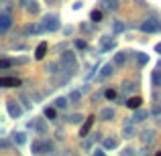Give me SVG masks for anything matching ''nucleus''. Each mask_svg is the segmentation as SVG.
Segmentation results:
<instances>
[{
	"label": "nucleus",
	"instance_id": "f257e3e1",
	"mask_svg": "<svg viewBox=\"0 0 161 156\" xmlns=\"http://www.w3.org/2000/svg\"><path fill=\"white\" fill-rule=\"evenodd\" d=\"M61 65H63V71H67L69 75H74V73H75V69H78V61H75L74 51H65V53H61Z\"/></svg>",
	"mask_w": 161,
	"mask_h": 156
},
{
	"label": "nucleus",
	"instance_id": "f03ea898",
	"mask_svg": "<svg viewBox=\"0 0 161 156\" xmlns=\"http://www.w3.org/2000/svg\"><path fill=\"white\" fill-rule=\"evenodd\" d=\"M51 150V142H45V140H35L31 144V152L35 156H43Z\"/></svg>",
	"mask_w": 161,
	"mask_h": 156
},
{
	"label": "nucleus",
	"instance_id": "7ed1b4c3",
	"mask_svg": "<svg viewBox=\"0 0 161 156\" xmlns=\"http://www.w3.org/2000/svg\"><path fill=\"white\" fill-rule=\"evenodd\" d=\"M41 23H43L45 31H49V33L59 31V16H57V14H45Z\"/></svg>",
	"mask_w": 161,
	"mask_h": 156
},
{
	"label": "nucleus",
	"instance_id": "20e7f679",
	"mask_svg": "<svg viewBox=\"0 0 161 156\" xmlns=\"http://www.w3.org/2000/svg\"><path fill=\"white\" fill-rule=\"evenodd\" d=\"M6 112H8V116H10L12 120H19V118L23 116V108L19 105L16 99H8L6 102Z\"/></svg>",
	"mask_w": 161,
	"mask_h": 156
},
{
	"label": "nucleus",
	"instance_id": "39448f33",
	"mask_svg": "<svg viewBox=\"0 0 161 156\" xmlns=\"http://www.w3.org/2000/svg\"><path fill=\"white\" fill-rule=\"evenodd\" d=\"M159 27H161V24L155 18H147V20H143V24L139 28H141V33H157Z\"/></svg>",
	"mask_w": 161,
	"mask_h": 156
},
{
	"label": "nucleus",
	"instance_id": "423d86ee",
	"mask_svg": "<svg viewBox=\"0 0 161 156\" xmlns=\"http://www.w3.org/2000/svg\"><path fill=\"white\" fill-rule=\"evenodd\" d=\"M98 118L102 122H112L114 118H116V109H114V108H102L100 113H98Z\"/></svg>",
	"mask_w": 161,
	"mask_h": 156
},
{
	"label": "nucleus",
	"instance_id": "0eeeda50",
	"mask_svg": "<svg viewBox=\"0 0 161 156\" xmlns=\"http://www.w3.org/2000/svg\"><path fill=\"white\" fill-rule=\"evenodd\" d=\"M12 27V18H10V14H8V12H2V14H0V33H8V28Z\"/></svg>",
	"mask_w": 161,
	"mask_h": 156
},
{
	"label": "nucleus",
	"instance_id": "6e6552de",
	"mask_svg": "<svg viewBox=\"0 0 161 156\" xmlns=\"http://www.w3.org/2000/svg\"><path fill=\"white\" fill-rule=\"evenodd\" d=\"M94 120L96 118L94 116H90V118H86V122L82 124V128H80V138H86L88 134H90V130H92V126H94Z\"/></svg>",
	"mask_w": 161,
	"mask_h": 156
},
{
	"label": "nucleus",
	"instance_id": "1a4fd4ad",
	"mask_svg": "<svg viewBox=\"0 0 161 156\" xmlns=\"http://www.w3.org/2000/svg\"><path fill=\"white\" fill-rule=\"evenodd\" d=\"M147 118H149V112H147V109H137V112L133 113V118H130V122H133V124H141Z\"/></svg>",
	"mask_w": 161,
	"mask_h": 156
},
{
	"label": "nucleus",
	"instance_id": "9d476101",
	"mask_svg": "<svg viewBox=\"0 0 161 156\" xmlns=\"http://www.w3.org/2000/svg\"><path fill=\"white\" fill-rule=\"evenodd\" d=\"M20 79L16 77H0V87H19Z\"/></svg>",
	"mask_w": 161,
	"mask_h": 156
},
{
	"label": "nucleus",
	"instance_id": "9b49d317",
	"mask_svg": "<svg viewBox=\"0 0 161 156\" xmlns=\"http://www.w3.org/2000/svg\"><path fill=\"white\" fill-rule=\"evenodd\" d=\"M29 128H35L39 134L47 132V124H45V120H33V122H29Z\"/></svg>",
	"mask_w": 161,
	"mask_h": 156
},
{
	"label": "nucleus",
	"instance_id": "f8f14e48",
	"mask_svg": "<svg viewBox=\"0 0 161 156\" xmlns=\"http://www.w3.org/2000/svg\"><path fill=\"white\" fill-rule=\"evenodd\" d=\"M141 103H143V99L139 98V95H135V98H129V99H126V108L133 109V112L141 109Z\"/></svg>",
	"mask_w": 161,
	"mask_h": 156
},
{
	"label": "nucleus",
	"instance_id": "ddd939ff",
	"mask_svg": "<svg viewBox=\"0 0 161 156\" xmlns=\"http://www.w3.org/2000/svg\"><path fill=\"white\" fill-rule=\"evenodd\" d=\"M100 45H102V49H100V51H112L114 49V39L112 37H102V39H100Z\"/></svg>",
	"mask_w": 161,
	"mask_h": 156
},
{
	"label": "nucleus",
	"instance_id": "4468645a",
	"mask_svg": "<svg viewBox=\"0 0 161 156\" xmlns=\"http://www.w3.org/2000/svg\"><path fill=\"white\" fill-rule=\"evenodd\" d=\"M114 67H116L114 63H108V65H104L102 71H100V75H98V79H108L110 75L114 73Z\"/></svg>",
	"mask_w": 161,
	"mask_h": 156
},
{
	"label": "nucleus",
	"instance_id": "2eb2a0df",
	"mask_svg": "<svg viewBox=\"0 0 161 156\" xmlns=\"http://www.w3.org/2000/svg\"><path fill=\"white\" fill-rule=\"evenodd\" d=\"M126 59H129V53H125V51H120V53H116L114 55V65L116 67H125V63H126Z\"/></svg>",
	"mask_w": 161,
	"mask_h": 156
},
{
	"label": "nucleus",
	"instance_id": "dca6fc26",
	"mask_svg": "<svg viewBox=\"0 0 161 156\" xmlns=\"http://www.w3.org/2000/svg\"><path fill=\"white\" fill-rule=\"evenodd\" d=\"M45 55H47V43H39L35 49V59L41 61V59H45Z\"/></svg>",
	"mask_w": 161,
	"mask_h": 156
},
{
	"label": "nucleus",
	"instance_id": "f3484780",
	"mask_svg": "<svg viewBox=\"0 0 161 156\" xmlns=\"http://www.w3.org/2000/svg\"><path fill=\"white\" fill-rule=\"evenodd\" d=\"M102 146H104V150H112V148H116V146H118V140H116V138H112V136H108V138H104Z\"/></svg>",
	"mask_w": 161,
	"mask_h": 156
},
{
	"label": "nucleus",
	"instance_id": "a211bd4d",
	"mask_svg": "<svg viewBox=\"0 0 161 156\" xmlns=\"http://www.w3.org/2000/svg\"><path fill=\"white\" fill-rule=\"evenodd\" d=\"M151 83H153L155 87H161V69L159 67L155 71H151Z\"/></svg>",
	"mask_w": 161,
	"mask_h": 156
},
{
	"label": "nucleus",
	"instance_id": "6ab92c4d",
	"mask_svg": "<svg viewBox=\"0 0 161 156\" xmlns=\"http://www.w3.org/2000/svg\"><path fill=\"white\" fill-rule=\"evenodd\" d=\"M126 31V24L122 23V20H114L112 23V33L114 35H120V33H125Z\"/></svg>",
	"mask_w": 161,
	"mask_h": 156
},
{
	"label": "nucleus",
	"instance_id": "aec40b11",
	"mask_svg": "<svg viewBox=\"0 0 161 156\" xmlns=\"http://www.w3.org/2000/svg\"><path fill=\"white\" fill-rule=\"evenodd\" d=\"M122 138H135V128H133V122L125 124V128H122Z\"/></svg>",
	"mask_w": 161,
	"mask_h": 156
},
{
	"label": "nucleus",
	"instance_id": "412c9836",
	"mask_svg": "<svg viewBox=\"0 0 161 156\" xmlns=\"http://www.w3.org/2000/svg\"><path fill=\"white\" fill-rule=\"evenodd\" d=\"M45 73H49V75H57V73H59V63H55V61L47 63V65H45Z\"/></svg>",
	"mask_w": 161,
	"mask_h": 156
},
{
	"label": "nucleus",
	"instance_id": "4be33fe9",
	"mask_svg": "<svg viewBox=\"0 0 161 156\" xmlns=\"http://www.w3.org/2000/svg\"><path fill=\"white\" fill-rule=\"evenodd\" d=\"M141 140L145 142V144H151V142L155 140V132L153 130H145V132L141 134Z\"/></svg>",
	"mask_w": 161,
	"mask_h": 156
},
{
	"label": "nucleus",
	"instance_id": "5701e85b",
	"mask_svg": "<svg viewBox=\"0 0 161 156\" xmlns=\"http://www.w3.org/2000/svg\"><path fill=\"white\" fill-rule=\"evenodd\" d=\"M12 140H14L16 146H23L25 142H27V136H25V132H14L12 134Z\"/></svg>",
	"mask_w": 161,
	"mask_h": 156
},
{
	"label": "nucleus",
	"instance_id": "b1692460",
	"mask_svg": "<svg viewBox=\"0 0 161 156\" xmlns=\"http://www.w3.org/2000/svg\"><path fill=\"white\" fill-rule=\"evenodd\" d=\"M67 122H69V124H82V122H86V120H84L82 113H69V116H67Z\"/></svg>",
	"mask_w": 161,
	"mask_h": 156
},
{
	"label": "nucleus",
	"instance_id": "393cba45",
	"mask_svg": "<svg viewBox=\"0 0 161 156\" xmlns=\"http://www.w3.org/2000/svg\"><path fill=\"white\" fill-rule=\"evenodd\" d=\"M39 10H41V6H39V2H35V0H31V2L27 4V12L29 14H37Z\"/></svg>",
	"mask_w": 161,
	"mask_h": 156
},
{
	"label": "nucleus",
	"instance_id": "a878e982",
	"mask_svg": "<svg viewBox=\"0 0 161 156\" xmlns=\"http://www.w3.org/2000/svg\"><path fill=\"white\" fill-rule=\"evenodd\" d=\"M69 105V98H57L55 99V108L57 109H65Z\"/></svg>",
	"mask_w": 161,
	"mask_h": 156
},
{
	"label": "nucleus",
	"instance_id": "bb28decb",
	"mask_svg": "<svg viewBox=\"0 0 161 156\" xmlns=\"http://www.w3.org/2000/svg\"><path fill=\"white\" fill-rule=\"evenodd\" d=\"M147 63H149V55H145V53H137V65H139V67H145Z\"/></svg>",
	"mask_w": 161,
	"mask_h": 156
},
{
	"label": "nucleus",
	"instance_id": "cd10ccee",
	"mask_svg": "<svg viewBox=\"0 0 161 156\" xmlns=\"http://www.w3.org/2000/svg\"><path fill=\"white\" fill-rule=\"evenodd\" d=\"M82 93H84L82 89H75V91H71L67 98H69V102H74V103H75V102H80V99H82Z\"/></svg>",
	"mask_w": 161,
	"mask_h": 156
},
{
	"label": "nucleus",
	"instance_id": "c85d7f7f",
	"mask_svg": "<svg viewBox=\"0 0 161 156\" xmlns=\"http://www.w3.org/2000/svg\"><path fill=\"white\" fill-rule=\"evenodd\" d=\"M43 116H45V118H49V120H55L57 112H55V108H51V105H49V108H45V109H43Z\"/></svg>",
	"mask_w": 161,
	"mask_h": 156
},
{
	"label": "nucleus",
	"instance_id": "c756f323",
	"mask_svg": "<svg viewBox=\"0 0 161 156\" xmlns=\"http://www.w3.org/2000/svg\"><path fill=\"white\" fill-rule=\"evenodd\" d=\"M90 20L92 23H100V20H102V12L100 10H92L90 12Z\"/></svg>",
	"mask_w": 161,
	"mask_h": 156
},
{
	"label": "nucleus",
	"instance_id": "7c9ffc66",
	"mask_svg": "<svg viewBox=\"0 0 161 156\" xmlns=\"http://www.w3.org/2000/svg\"><path fill=\"white\" fill-rule=\"evenodd\" d=\"M116 89H106V91H104V98H106V99H116Z\"/></svg>",
	"mask_w": 161,
	"mask_h": 156
},
{
	"label": "nucleus",
	"instance_id": "2f4dec72",
	"mask_svg": "<svg viewBox=\"0 0 161 156\" xmlns=\"http://www.w3.org/2000/svg\"><path fill=\"white\" fill-rule=\"evenodd\" d=\"M19 99H20V102H23V105H25V108H33V103L29 102V98H27V95H25V93H19Z\"/></svg>",
	"mask_w": 161,
	"mask_h": 156
},
{
	"label": "nucleus",
	"instance_id": "473e14b6",
	"mask_svg": "<svg viewBox=\"0 0 161 156\" xmlns=\"http://www.w3.org/2000/svg\"><path fill=\"white\" fill-rule=\"evenodd\" d=\"M10 65H14L10 59H0V69H8Z\"/></svg>",
	"mask_w": 161,
	"mask_h": 156
},
{
	"label": "nucleus",
	"instance_id": "72a5a7b5",
	"mask_svg": "<svg viewBox=\"0 0 161 156\" xmlns=\"http://www.w3.org/2000/svg\"><path fill=\"white\" fill-rule=\"evenodd\" d=\"M75 47H78L80 51H84V49L88 47V43H86V41H84V39H78V41H75Z\"/></svg>",
	"mask_w": 161,
	"mask_h": 156
},
{
	"label": "nucleus",
	"instance_id": "f704fd0d",
	"mask_svg": "<svg viewBox=\"0 0 161 156\" xmlns=\"http://www.w3.org/2000/svg\"><path fill=\"white\" fill-rule=\"evenodd\" d=\"M12 63H14V65H27V63H29V59H27V57H19V59H14Z\"/></svg>",
	"mask_w": 161,
	"mask_h": 156
},
{
	"label": "nucleus",
	"instance_id": "c9c22d12",
	"mask_svg": "<svg viewBox=\"0 0 161 156\" xmlns=\"http://www.w3.org/2000/svg\"><path fill=\"white\" fill-rule=\"evenodd\" d=\"M122 156H135V150L133 148H125L122 150Z\"/></svg>",
	"mask_w": 161,
	"mask_h": 156
},
{
	"label": "nucleus",
	"instance_id": "e433bc0d",
	"mask_svg": "<svg viewBox=\"0 0 161 156\" xmlns=\"http://www.w3.org/2000/svg\"><path fill=\"white\" fill-rule=\"evenodd\" d=\"M80 31H84V33H92V27H88V24H80Z\"/></svg>",
	"mask_w": 161,
	"mask_h": 156
},
{
	"label": "nucleus",
	"instance_id": "4c0bfd02",
	"mask_svg": "<svg viewBox=\"0 0 161 156\" xmlns=\"http://www.w3.org/2000/svg\"><path fill=\"white\" fill-rule=\"evenodd\" d=\"M135 2H137V4H139V6H143V8H147V6H149V4H147V2H145V0H135Z\"/></svg>",
	"mask_w": 161,
	"mask_h": 156
},
{
	"label": "nucleus",
	"instance_id": "58836bf2",
	"mask_svg": "<svg viewBox=\"0 0 161 156\" xmlns=\"http://www.w3.org/2000/svg\"><path fill=\"white\" fill-rule=\"evenodd\" d=\"M94 156H106V154H104V150H100V148H96V150H94Z\"/></svg>",
	"mask_w": 161,
	"mask_h": 156
},
{
	"label": "nucleus",
	"instance_id": "ea45409f",
	"mask_svg": "<svg viewBox=\"0 0 161 156\" xmlns=\"http://www.w3.org/2000/svg\"><path fill=\"white\" fill-rule=\"evenodd\" d=\"M19 2H20V6H27V4L31 2V0H19Z\"/></svg>",
	"mask_w": 161,
	"mask_h": 156
},
{
	"label": "nucleus",
	"instance_id": "a19ab883",
	"mask_svg": "<svg viewBox=\"0 0 161 156\" xmlns=\"http://www.w3.org/2000/svg\"><path fill=\"white\" fill-rule=\"evenodd\" d=\"M155 51H157V53L161 55V43H157V45H155Z\"/></svg>",
	"mask_w": 161,
	"mask_h": 156
},
{
	"label": "nucleus",
	"instance_id": "79ce46f5",
	"mask_svg": "<svg viewBox=\"0 0 161 156\" xmlns=\"http://www.w3.org/2000/svg\"><path fill=\"white\" fill-rule=\"evenodd\" d=\"M155 156H161V152H155Z\"/></svg>",
	"mask_w": 161,
	"mask_h": 156
},
{
	"label": "nucleus",
	"instance_id": "37998d69",
	"mask_svg": "<svg viewBox=\"0 0 161 156\" xmlns=\"http://www.w3.org/2000/svg\"><path fill=\"white\" fill-rule=\"evenodd\" d=\"M159 69H161V63H159Z\"/></svg>",
	"mask_w": 161,
	"mask_h": 156
},
{
	"label": "nucleus",
	"instance_id": "c03bdc74",
	"mask_svg": "<svg viewBox=\"0 0 161 156\" xmlns=\"http://www.w3.org/2000/svg\"><path fill=\"white\" fill-rule=\"evenodd\" d=\"M159 24H161V23H159ZM159 31H161V27H159Z\"/></svg>",
	"mask_w": 161,
	"mask_h": 156
}]
</instances>
